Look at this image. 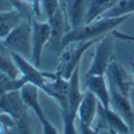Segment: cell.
<instances>
[{"label": "cell", "mask_w": 134, "mask_h": 134, "mask_svg": "<svg viewBox=\"0 0 134 134\" xmlns=\"http://www.w3.org/2000/svg\"><path fill=\"white\" fill-rule=\"evenodd\" d=\"M132 15H126L115 18H99L95 21L83 25L82 27L72 29L63 38V49L65 46L73 43H83L93 39H99L106 34L115 30L116 27L122 25L131 17Z\"/></svg>", "instance_id": "obj_1"}, {"label": "cell", "mask_w": 134, "mask_h": 134, "mask_svg": "<svg viewBox=\"0 0 134 134\" xmlns=\"http://www.w3.org/2000/svg\"><path fill=\"white\" fill-rule=\"evenodd\" d=\"M1 45L12 53H17L27 59L32 53V19H27L1 39Z\"/></svg>", "instance_id": "obj_2"}, {"label": "cell", "mask_w": 134, "mask_h": 134, "mask_svg": "<svg viewBox=\"0 0 134 134\" xmlns=\"http://www.w3.org/2000/svg\"><path fill=\"white\" fill-rule=\"evenodd\" d=\"M100 39L102 38L77 43L78 45H76V43H73L65 46L64 49L60 52L59 65H58L56 73L63 76L65 79H69L72 77L74 70L76 69V67L79 66V62H81V58L84 55V53L94 44H97Z\"/></svg>", "instance_id": "obj_3"}, {"label": "cell", "mask_w": 134, "mask_h": 134, "mask_svg": "<svg viewBox=\"0 0 134 134\" xmlns=\"http://www.w3.org/2000/svg\"><path fill=\"white\" fill-rule=\"evenodd\" d=\"M114 35L112 32L102 37L96 46L95 55L92 65L86 74L88 75H105L111 60L113 59V47H114Z\"/></svg>", "instance_id": "obj_4"}, {"label": "cell", "mask_w": 134, "mask_h": 134, "mask_svg": "<svg viewBox=\"0 0 134 134\" xmlns=\"http://www.w3.org/2000/svg\"><path fill=\"white\" fill-rule=\"evenodd\" d=\"M10 54H11L12 58H14V60L16 62V64L18 65L20 72H21V74H23V76L26 77L30 84L37 86L40 91L45 92L48 96L53 97V93H52V91L49 90V87L47 85L48 83L46 82L45 74L40 72V70L38 69V67H36L34 64H31L27 58H25L24 56L19 55V54L12 53V52H10Z\"/></svg>", "instance_id": "obj_5"}, {"label": "cell", "mask_w": 134, "mask_h": 134, "mask_svg": "<svg viewBox=\"0 0 134 134\" xmlns=\"http://www.w3.org/2000/svg\"><path fill=\"white\" fill-rule=\"evenodd\" d=\"M48 23L52 27V37L48 43L49 48L54 52L58 53V50H63V38L68 31H70V25L66 12L63 8V5L56 11L52 18L48 19Z\"/></svg>", "instance_id": "obj_6"}, {"label": "cell", "mask_w": 134, "mask_h": 134, "mask_svg": "<svg viewBox=\"0 0 134 134\" xmlns=\"http://www.w3.org/2000/svg\"><path fill=\"white\" fill-rule=\"evenodd\" d=\"M52 37V27L49 23H40L32 19V53L31 62L36 67L40 66L41 53L46 45H48Z\"/></svg>", "instance_id": "obj_7"}, {"label": "cell", "mask_w": 134, "mask_h": 134, "mask_svg": "<svg viewBox=\"0 0 134 134\" xmlns=\"http://www.w3.org/2000/svg\"><path fill=\"white\" fill-rule=\"evenodd\" d=\"M27 105L24 100L21 90L12 91L1 94L0 97V108L1 113L10 115L12 119L18 121L27 114Z\"/></svg>", "instance_id": "obj_8"}, {"label": "cell", "mask_w": 134, "mask_h": 134, "mask_svg": "<svg viewBox=\"0 0 134 134\" xmlns=\"http://www.w3.org/2000/svg\"><path fill=\"white\" fill-rule=\"evenodd\" d=\"M105 75L107 77L108 85L115 87L120 93H122L125 96L130 95V90L132 88V86H134V84L132 83L126 70L114 58L111 60Z\"/></svg>", "instance_id": "obj_9"}, {"label": "cell", "mask_w": 134, "mask_h": 134, "mask_svg": "<svg viewBox=\"0 0 134 134\" xmlns=\"http://www.w3.org/2000/svg\"><path fill=\"white\" fill-rule=\"evenodd\" d=\"M108 88H110L111 94L110 107L113 111H115L119 115L122 116L123 120L132 129V126L134 125V110L131 104V100H130V97L120 93L112 85H108Z\"/></svg>", "instance_id": "obj_10"}, {"label": "cell", "mask_w": 134, "mask_h": 134, "mask_svg": "<svg viewBox=\"0 0 134 134\" xmlns=\"http://www.w3.org/2000/svg\"><path fill=\"white\" fill-rule=\"evenodd\" d=\"M88 2L90 0H62L63 8L66 12L72 29H76L85 25Z\"/></svg>", "instance_id": "obj_11"}, {"label": "cell", "mask_w": 134, "mask_h": 134, "mask_svg": "<svg viewBox=\"0 0 134 134\" xmlns=\"http://www.w3.org/2000/svg\"><path fill=\"white\" fill-rule=\"evenodd\" d=\"M86 88L93 92L95 96L98 98L99 103L105 107L110 108L111 103V94L110 88H108V84L106 83L104 75L99 76V75H85V81H84Z\"/></svg>", "instance_id": "obj_12"}, {"label": "cell", "mask_w": 134, "mask_h": 134, "mask_svg": "<svg viewBox=\"0 0 134 134\" xmlns=\"http://www.w3.org/2000/svg\"><path fill=\"white\" fill-rule=\"evenodd\" d=\"M97 99L98 98L96 97L93 92L87 90L85 93H84L83 100L78 107V111H77L78 120L81 121V122H83L84 124L92 126V123H93V121H94L96 111H97V108H98Z\"/></svg>", "instance_id": "obj_13"}, {"label": "cell", "mask_w": 134, "mask_h": 134, "mask_svg": "<svg viewBox=\"0 0 134 134\" xmlns=\"http://www.w3.org/2000/svg\"><path fill=\"white\" fill-rule=\"evenodd\" d=\"M98 111L100 112L110 131H113L117 134H130V132H131L130 125L123 120L122 116L117 114L115 111H113L111 107L105 108L99 103Z\"/></svg>", "instance_id": "obj_14"}, {"label": "cell", "mask_w": 134, "mask_h": 134, "mask_svg": "<svg viewBox=\"0 0 134 134\" xmlns=\"http://www.w3.org/2000/svg\"><path fill=\"white\" fill-rule=\"evenodd\" d=\"M27 19L29 18H27L25 14H23L18 9H15V8H12L11 10L8 11L2 10L1 15H0V36H1V39L5 38L8 34H10L24 20Z\"/></svg>", "instance_id": "obj_15"}, {"label": "cell", "mask_w": 134, "mask_h": 134, "mask_svg": "<svg viewBox=\"0 0 134 134\" xmlns=\"http://www.w3.org/2000/svg\"><path fill=\"white\" fill-rule=\"evenodd\" d=\"M68 82V110L73 115L77 116L78 107L84 97V94L81 93V88H79V66L76 67Z\"/></svg>", "instance_id": "obj_16"}, {"label": "cell", "mask_w": 134, "mask_h": 134, "mask_svg": "<svg viewBox=\"0 0 134 134\" xmlns=\"http://www.w3.org/2000/svg\"><path fill=\"white\" fill-rule=\"evenodd\" d=\"M38 92H39L38 87L32 85L30 83L26 84L21 88V94H23V97H24L26 105L28 107H30L32 112L35 113L37 117L39 119L40 122H43V121L46 120V117H45L43 108H41L39 100H38Z\"/></svg>", "instance_id": "obj_17"}, {"label": "cell", "mask_w": 134, "mask_h": 134, "mask_svg": "<svg viewBox=\"0 0 134 134\" xmlns=\"http://www.w3.org/2000/svg\"><path fill=\"white\" fill-rule=\"evenodd\" d=\"M117 2V0H90L85 17V25L99 19Z\"/></svg>", "instance_id": "obj_18"}, {"label": "cell", "mask_w": 134, "mask_h": 134, "mask_svg": "<svg viewBox=\"0 0 134 134\" xmlns=\"http://www.w3.org/2000/svg\"><path fill=\"white\" fill-rule=\"evenodd\" d=\"M1 48L5 50V54H3V52H1V59H0V70H1V74H5L6 76L12 79L20 78L23 76V74L20 72L18 65L16 64V62L12 58L10 52L2 45H1Z\"/></svg>", "instance_id": "obj_19"}, {"label": "cell", "mask_w": 134, "mask_h": 134, "mask_svg": "<svg viewBox=\"0 0 134 134\" xmlns=\"http://www.w3.org/2000/svg\"><path fill=\"white\" fill-rule=\"evenodd\" d=\"M134 14V0H117V2L100 18H115Z\"/></svg>", "instance_id": "obj_20"}, {"label": "cell", "mask_w": 134, "mask_h": 134, "mask_svg": "<svg viewBox=\"0 0 134 134\" xmlns=\"http://www.w3.org/2000/svg\"><path fill=\"white\" fill-rule=\"evenodd\" d=\"M28 83H29L28 79L25 76L12 79L6 76L5 74H1V86H0L1 94H5L7 92H12V91H20Z\"/></svg>", "instance_id": "obj_21"}, {"label": "cell", "mask_w": 134, "mask_h": 134, "mask_svg": "<svg viewBox=\"0 0 134 134\" xmlns=\"http://www.w3.org/2000/svg\"><path fill=\"white\" fill-rule=\"evenodd\" d=\"M63 120H64V134H78V130H76V124H75V119L76 116L73 115L67 108H60Z\"/></svg>", "instance_id": "obj_22"}, {"label": "cell", "mask_w": 134, "mask_h": 134, "mask_svg": "<svg viewBox=\"0 0 134 134\" xmlns=\"http://www.w3.org/2000/svg\"><path fill=\"white\" fill-rule=\"evenodd\" d=\"M62 6V0H41V8L47 19H50Z\"/></svg>", "instance_id": "obj_23"}, {"label": "cell", "mask_w": 134, "mask_h": 134, "mask_svg": "<svg viewBox=\"0 0 134 134\" xmlns=\"http://www.w3.org/2000/svg\"><path fill=\"white\" fill-rule=\"evenodd\" d=\"M7 1L12 6V8H15V9H18L19 11H21L23 14H25V16H26L27 18L32 19L31 18L32 15H34L32 8L30 6H28L27 3L24 1V0H7Z\"/></svg>", "instance_id": "obj_24"}, {"label": "cell", "mask_w": 134, "mask_h": 134, "mask_svg": "<svg viewBox=\"0 0 134 134\" xmlns=\"http://www.w3.org/2000/svg\"><path fill=\"white\" fill-rule=\"evenodd\" d=\"M77 126H78V134H99V131H100L99 127L93 129L92 126H90V125L84 124L79 120H78Z\"/></svg>", "instance_id": "obj_25"}, {"label": "cell", "mask_w": 134, "mask_h": 134, "mask_svg": "<svg viewBox=\"0 0 134 134\" xmlns=\"http://www.w3.org/2000/svg\"><path fill=\"white\" fill-rule=\"evenodd\" d=\"M41 125H43L44 134H58L57 133V130L49 123V121H47V119L41 122Z\"/></svg>", "instance_id": "obj_26"}, {"label": "cell", "mask_w": 134, "mask_h": 134, "mask_svg": "<svg viewBox=\"0 0 134 134\" xmlns=\"http://www.w3.org/2000/svg\"><path fill=\"white\" fill-rule=\"evenodd\" d=\"M113 35H114L115 38H119L121 40L134 41V36H132V35H126V34H123V32L117 31V30H113Z\"/></svg>", "instance_id": "obj_27"}, {"label": "cell", "mask_w": 134, "mask_h": 134, "mask_svg": "<svg viewBox=\"0 0 134 134\" xmlns=\"http://www.w3.org/2000/svg\"><path fill=\"white\" fill-rule=\"evenodd\" d=\"M129 97H130V100H131V104H132L133 110H134V86H132V88L130 90V95H129Z\"/></svg>", "instance_id": "obj_28"}, {"label": "cell", "mask_w": 134, "mask_h": 134, "mask_svg": "<svg viewBox=\"0 0 134 134\" xmlns=\"http://www.w3.org/2000/svg\"><path fill=\"white\" fill-rule=\"evenodd\" d=\"M131 67H132V72H133V77H134V62H131Z\"/></svg>", "instance_id": "obj_29"}, {"label": "cell", "mask_w": 134, "mask_h": 134, "mask_svg": "<svg viewBox=\"0 0 134 134\" xmlns=\"http://www.w3.org/2000/svg\"><path fill=\"white\" fill-rule=\"evenodd\" d=\"M110 133H111V134H117V133H115V132H113V131H110Z\"/></svg>", "instance_id": "obj_30"}]
</instances>
